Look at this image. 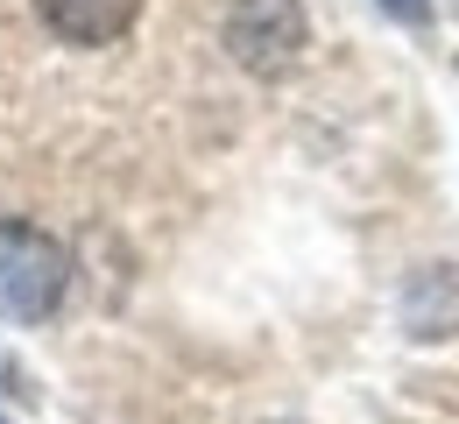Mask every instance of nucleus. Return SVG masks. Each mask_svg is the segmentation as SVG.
I'll return each instance as SVG.
<instances>
[{
  "label": "nucleus",
  "mask_w": 459,
  "mask_h": 424,
  "mask_svg": "<svg viewBox=\"0 0 459 424\" xmlns=\"http://www.w3.org/2000/svg\"><path fill=\"white\" fill-rule=\"evenodd\" d=\"M71 290V255L29 220H0V318L36 325L50 318Z\"/></svg>",
  "instance_id": "nucleus-1"
},
{
  "label": "nucleus",
  "mask_w": 459,
  "mask_h": 424,
  "mask_svg": "<svg viewBox=\"0 0 459 424\" xmlns=\"http://www.w3.org/2000/svg\"><path fill=\"white\" fill-rule=\"evenodd\" d=\"M227 50L255 78L290 71L304 57V0H233L227 7Z\"/></svg>",
  "instance_id": "nucleus-2"
},
{
  "label": "nucleus",
  "mask_w": 459,
  "mask_h": 424,
  "mask_svg": "<svg viewBox=\"0 0 459 424\" xmlns=\"http://www.w3.org/2000/svg\"><path fill=\"white\" fill-rule=\"evenodd\" d=\"M36 14L57 29L64 43H85V50H100V43H120V36L134 29L142 0H36Z\"/></svg>",
  "instance_id": "nucleus-3"
},
{
  "label": "nucleus",
  "mask_w": 459,
  "mask_h": 424,
  "mask_svg": "<svg viewBox=\"0 0 459 424\" xmlns=\"http://www.w3.org/2000/svg\"><path fill=\"white\" fill-rule=\"evenodd\" d=\"M403 325H410L417 340L459 333V262H438V269H424V276L410 283V298H403Z\"/></svg>",
  "instance_id": "nucleus-4"
},
{
  "label": "nucleus",
  "mask_w": 459,
  "mask_h": 424,
  "mask_svg": "<svg viewBox=\"0 0 459 424\" xmlns=\"http://www.w3.org/2000/svg\"><path fill=\"white\" fill-rule=\"evenodd\" d=\"M382 7H389V14H403V22H424V7H431V0H382Z\"/></svg>",
  "instance_id": "nucleus-5"
},
{
  "label": "nucleus",
  "mask_w": 459,
  "mask_h": 424,
  "mask_svg": "<svg viewBox=\"0 0 459 424\" xmlns=\"http://www.w3.org/2000/svg\"><path fill=\"white\" fill-rule=\"evenodd\" d=\"M0 424H7V411H0Z\"/></svg>",
  "instance_id": "nucleus-6"
}]
</instances>
